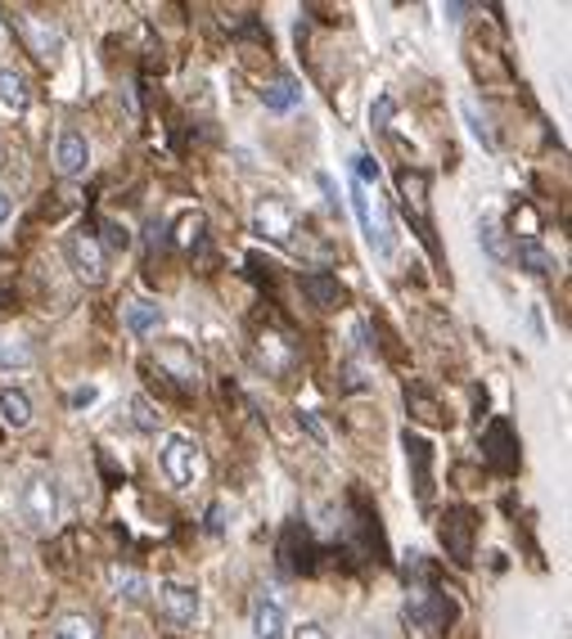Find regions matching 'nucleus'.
I'll list each match as a JSON object with an SVG mask.
<instances>
[{
  "mask_svg": "<svg viewBox=\"0 0 572 639\" xmlns=\"http://www.w3.org/2000/svg\"><path fill=\"white\" fill-rule=\"evenodd\" d=\"M347 194H352V212H356V221H360V234L370 239V248L379 257H393L397 230H393V212H387L379 186H360V180H347Z\"/></svg>",
  "mask_w": 572,
  "mask_h": 639,
  "instance_id": "obj_1",
  "label": "nucleus"
},
{
  "mask_svg": "<svg viewBox=\"0 0 572 639\" xmlns=\"http://www.w3.org/2000/svg\"><path fill=\"white\" fill-rule=\"evenodd\" d=\"M59 482L50 477V473H27V482L18 486V519H23V527L27 532H37V536H46V532H54L59 527Z\"/></svg>",
  "mask_w": 572,
  "mask_h": 639,
  "instance_id": "obj_2",
  "label": "nucleus"
},
{
  "mask_svg": "<svg viewBox=\"0 0 572 639\" xmlns=\"http://www.w3.org/2000/svg\"><path fill=\"white\" fill-rule=\"evenodd\" d=\"M158 464L171 486H194V477L203 473V450L190 433H167L163 450H158Z\"/></svg>",
  "mask_w": 572,
  "mask_h": 639,
  "instance_id": "obj_3",
  "label": "nucleus"
},
{
  "mask_svg": "<svg viewBox=\"0 0 572 639\" xmlns=\"http://www.w3.org/2000/svg\"><path fill=\"white\" fill-rule=\"evenodd\" d=\"M64 253H68V266H73V276H77L81 284H104V280H109V253H104L100 234H90V230L68 234Z\"/></svg>",
  "mask_w": 572,
  "mask_h": 639,
  "instance_id": "obj_4",
  "label": "nucleus"
},
{
  "mask_svg": "<svg viewBox=\"0 0 572 639\" xmlns=\"http://www.w3.org/2000/svg\"><path fill=\"white\" fill-rule=\"evenodd\" d=\"M402 617H406V626L419 630V635H437L450 617H456V608H450L446 599H437L433 590H410V595H406V608H402Z\"/></svg>",
  "mask_w": 572,
  "mask_h": 639,
  "instance_id": "obj_5",
  "label": "nucleus"
},
{
  "mask_svg": "<svg viewBox=\"0 0 572 639\" xmlns=\"http://www.w3.org/2000/svg\"><path fill=\"white\" fill-rule=\"evenodd\" d=\"M199 608H203V599H199V586H190V582H158V613L171 622V626H194L199 622Z\"/></svg>",
  "mask_w": 572,
  "mask_h": 639,
  "instance_id": "obj_6",
  "label": "nucleus"
},
{
  "mask_svg": "<svg viewBox=\"0 0 572 639\" xmlns=\"http://www.w3.org/2000/svg\"><path fill=\"white\" fill-rule=\"evenodd\" d=\"M18 18V33L27 41V50H33L41 64H54L59 54H64V33H59V23L46 18V14H14Z\"/></svg>",
  "mask_w": 572,
  "mask_h": 639,
  "instance_id": "obj_7",
  "label": "nucleus"
},
{
  "mask_svg": "<svg viewBox=\"0 0 572 639\" xmlns=\"http://www.w3.org/2000/svg\"><path fill=\"white\" fill-rule=\"evenodd\" d=\"M253 230L266 243H280V248H289L293 234H297V217H293V207L284 199H262L257 212H253Z\"/></svg>",
  "mask_w": 572,
  "mask_h": 639,
  "instance_id": "obj_8",
  "label": "nucleus"
},
{
  "mask_svg": "<svg viewBox=\"0 0 572 639\" xmlns=\"http://www.w3.org/2000/svg\"><path fill=\"white\" fill-rule=\"evenodd\" d=\"M442 545H446L450 563H460V567L473 563V513L469 509H450L442 519Z\"/></svg>",
  "mask_w": 572,
  "mask_h": 639,
  "instance_id": "obj_9",
  "label": "nucleus"
},
{
  "mask_svg": "<svg viewBox=\"0 0 572 639\" xmlns=\"http://www.w3.org/2000/svg\"><path fill=\"white\" fill-rule=\"evenodd\" d=\"M90 167V144H86V136H77V131H64L54 140V171L64 176V180H73V176H81Z\"/></svg>",
  "mask_w": 572,
  "mask_h": 639,
  "instance_id": "obj_10",
  "label": "nucleus"
},
{
  "mask_svg": "<svg viewBox=\"0 0 572 639\" xmlns=\"http://www.w3.org/2000/svg\"><path fill=\"white\" fill-rule=\"evenodd\" d=\"M163 307L154 297H136V302H127V311H123V324H127V333H136V338H158V329H163Z\"/></svg>",
  "mask_w": 572,
  "mask_h": 639,
  "instance_id": "obj_11",
  "label": "nucleus"
},
{
  "mask_svg": "<svg viewBox=\"0 0 572 639\" xmlns=\"http://www.w3.org/2000/svg\"><path fill=\"white\" fill-rule=\"evenodd\" d=\"M406 460L415 464V496L429 500V496H433V446H429L424 437L406 433Z\"/></svg>",
  "mask_w": 572,
  "mask_h": 639,
  "instance_id": "obj_12",
  "label": "nucleus"
},
{
  "mask_svg": "<svg viewBox=\"0 0 572 639\" xmlns=\"http://www.w3.org/2000/svg\"><path fill=\"white\" fill-rule=\"evenodd\" d=\"M284 635V608L276 595L253 599V639H280Z\"/></svg>",
  "mask_w": 572,
  "mask_h": 639,
  "instance_id": "obj_13",
  "label": "nucleus"
},
{
  "mask_svg": "<svg viewBox=\"0 0 572 639\" xmlns=\"http://www.w3.org/2000/svg\"><path fill=\"white\" fill-rule=\"evenodd\" d=\"M257 365L266 374H284L293 365V343L284 338V333H262L257 338Z\"/></svg>",
  "mask_w": 572,
  "mask_h": 639,
  "instance_id": "obj_14",
  "label": "nucleus"
},
{
  "mask_svg": "<svg viewBox=\"0 0 572 639\" xmlns=\"http://www.w3.org/2000/svg\"><path fill=\"white\" fill-rule=\"evenodd\" d=\"M0 423L14 433H23L33 423V397L23 387H0Z\"/></svg>",
  "mask_w": 572,
  "mask_h": 639,
  "instance_id": "obj_15",
  "label": "nucleus"
},
{
  "mask_svg": "<svg viewBox=\"0 0 572 639\" xmlns=\"http://www.w3.org/2000/svg\"><path fill=\"white\" fill-rule=\"evenodd\" d=\"M262 104H266L270 113H293L297 104H303V86L280 73L276 81H266V86H262Z\"/></svg>",
  "mask_w": 572,
  "mask_h": 639,
  "instance_id": "obj_16",
  "label": "nucleus"
},
{
  "mask_svg": "<svg viewBox=\"0 0 572 639\" xmlns=\"http://www.w3.org/2000/svg\"><path fill=\"white\" fill-rule=\"evenodd\" d=\"M27 104H33V90H27V77L14 73V68H0V108L5 113H27Z\"/></svg>",
  "mask_w": 572,
  "mask_h": 639,
  "instance_id": "obj_17",
  "label": "nucleus"
},
{
  "mask_svg": "<svg viewBox=\"0 0 572 639\" xmlns=\"http://www.w3.org/2000/svg\"><path fill=\"white\" fill-rule=\"evenodd\" d=\"M303 289H307V297L316 302V307H325V311H334V307H343V302H347L343 284H339L334 276H320V270L303 276Z\"/></svg>",
  "mask_w": 572,
  "mask_h": 639,
  "instance_id": "obj_18",
  "label": "nucleus"
},
{
  "mask_svg": "<svg viewBox=\"0 0 572 639\" xmlns=\"http://www.w3.org/2000/svg\"><path fill=\"white\" fill-rule=\"evenodd\" d=\"M514 257H519V266L527 270V276H536V280H550L555 270H559V261L541 248V239H523L519 248H514Z\"/></svg>",
  "mask_w": 572,
  "mask_h": 639,
  "instance_id": "obj_19",
  "label": "nucleus"
},
{
  "mask_svg": "<svg viewBox=\"0 0 572 639\" xmlns=\"http://www.w3.org/2000/svg\"><path fill=\"white\" fill-rule=\"evenodd\" d=\"M50 635L54 639H100V622L90 613H64V617H54Z\"/></svg>",
  "mask_w": 572,
  "mask_h": 639,
  "instance_id": "obj_20",
  "label": "nucleus"
},
{
  "mask_svg": "<svg viewBox=\"0 0 572 639\" xmlns=\"http://www.w3.org/2000/svg\"><path fill=\"white\" fill-rule=\"evenodd\" d=\"M171 234H176V243H180V248H199V243H203V234H207V217H203L199 207L180 212V217H176V226H171Z\"/></svg>",
  "mask_w": 572,
  "mask_h": 639,
  "instance_id": "obj_21",
  "label": "nucleus"
},
{
  "mask_svg": "<svg viewBox=\"0 0 572 639\" xmlns=\"http://www.w3.org/2000/svg\"><path fill=\"white\" fill-rule=\"evenodd\" d=\"M487 446H492L487 455H492V464H496V469H505V473H509V469L519 464L514 455H509V450H514V433H509V423H492V433H487Z\"/></svg>",
  "mask_w": 572,
  "mask_h": 639,
  "instance_id": "obj_22",
  "label": "nucleus"
},
{
  "mask_svg": "<svg viewBox=\"0 0 572 639\" xmlns=\"http://www.w3.org/2000/svg\"><path fill=\"white\" fill-rule=\"evenodd\" d=\"M109 582H113L117 599H127V603H140L149 595V582L140 572H131V567H109Z\"/></svg>",
  "mask_w": 572,
  "mask_h": 639,
  "instance_id": "obj_23",
  "label": "nucleus"
},
{
  "mask_svg": "<svg viewBox=\"0 0 572 639\" xmlns=\"http://www.w3.org/2000/svg\"><path fill=\"white\" fill-rule=\"evenodd\" d=\"M478 243H483V248H487L496 261H509V257H514V248L505 243V226H500L496 217H483V221H478Z\"/></svg>",
  "mask_w": 572,
  "mask_h": 639,
  "instance_id": "obj_24",
  "label": "nucleus"
},
{
  "mask_svg": "<svg viewBox=\"0 0 572 639\" xmlns=\"http://www.w3.org/2000/svg\"><path fill=\"white\" fill-rule=\"evenodd\" d=\"M465 122H469V131H473V140L483 144V149H496L500 140H496V127H492V117L478 108V100H465Z\"/></svg>",
  "mask_w": 572,
  "mask_h": 639,
  "instance_id": "obj_25",
  "label": "nucleus"
},
{
  "mask_svg": "<svg viewBox=\"0 0 572 639\" xmlns=\"http://www.w3.org/2000/svg\"><path fill=\"white\" fill-rule=\"evenodd\" d=\"M131 414H136V429H140V433H158L163 414H158V406L149 401V397H131Z\"/></svg>",
  "mask_w": 572,
  "mask_h": 639,
  "instance_id": "obj_26",
  "label": "nucleus"
},
{
  "mask_svg": "<svg viewBox=\"0 0 572 639\" xmlns=\"http://www.w3.org/2000/svg\"><path fill=\"white\" fill-rule=\"evenodd\" d=\"M104 234H109V239H100V243H104V253H109V248H113V253H127V248H131V230H127V226L104 221Z\"/></svg>",
  "mask_w": 572,
  "mask_h": 639,
  "instance_id": "obj_27",
  "label": "nucleus"
},
{
  "mask_svg": "<svg viewBox=\"0 0 572 639\" xmlns=\"http://www.w3.org/2000/svg\"><path fill=\"white\" fill-rule=\"evenodd\" d=\"M27 360H33V352L23 343H0V365H5V370H23Z\"/></svg>",
  "mask_w": 572,
  "mask_h": 639,
  "instance_id": "obj_28",
  "label": "nucleus"
},
{
  "mask_svg": "<svg viewBox=\"0 0 572 639\" xmlns=\"http://www.w3.org/2000/svg\"><path fill=\"white\" fill-rule=\"evenodd\" d=\"M370 122H374L379 131H387V122H393V100L379 95V100H374V108H370Z\"/></svg>",
  "mask_w": 572,
  "mask_h": 639,
  "instance_id": "obj_29",
  "label": "nucleus"
},
{
  "mask_svg": "<svg viewBox=\"0 0 572 639\" xmlns=\"http://www.w3.org/2000/svg\"><path fill=\"white\" fill-rule=\"evenodd\" d=\"M293 639H329L316 622H303V626H293Z\"/></svg>",
  "mask_w": 572,
  "mask_h": 639,
  "instance_id": "obj_30",
  "label": "nucleus"
},
{
  "mask_svg": "<svg viewBox=\"0 0 572 639\" xmlns=\"http://www.w3.org/2000/svg\"><path fill=\"white\" fill-rule=\"evenodd\" d=\"M303 429H307V433H312V437H316L320 446H329V437H325V429L316 423V414H303Z\"/></svg>",
  "mask_w": 572,
  "mask_h": 639,
  "instance_id": "obj_31",
  "label": "nucleus"
},
{
  "mask_svg": "<svg viewBox=\"0 0 572 639\" xmlns=\"http://www.w3.org/2000/svg\"><path fill=\"white\" fill-rule=\"evenodd\" d=\"M10 212H14V203H10V194H5V190H0V226L10 221Z\"/></svg>",
  "mask_w": 572,
  "mask_h": 639,
  "instance_id": "obj_32",
  "label": "nucleus"
},
{
  "mask_svg": "<svg viewBox=\"0 0 572 639\" xmlns=\"http://www.w3.org/2000/svg\"><path fill=\"white\" fill-rule=\"evenodd\" d=\"M356 639H383V635H379V630H360Z\"/></svg>",
  "mask_w": 572,
  "mask_h": 639,
  "instance_id": "obj_33",
  "label": "nucleus"
}]
</instances>
